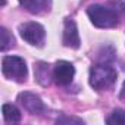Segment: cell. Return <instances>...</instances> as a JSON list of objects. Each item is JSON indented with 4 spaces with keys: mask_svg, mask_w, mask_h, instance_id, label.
<instances>
[{
    "mask_svg": "<svg viewBox=\"0 0 125 125\" xmlns=\"http://www.w3.org/2000/svg\"><path fill=\"white\" fill-rule=\"evenodd\" d=\"M87 15L91 19V22L99 28H112L119 22L118 10L103 5H91L87 9Z\"/></svg>",
    "mask_w": 125,
    "mask_h": 125,
    "instance_id": "1",
    "label": "cell"
},
{
    "mask_svg": "<svg viewBox=\"0 0 125 125\" xmlns=\"http://www.w3.org/2000/svg\"><path fill=\"white\" fill-rule=\"evenodd\" d=\"M116 81V71L109 65H96L90 69V85L94 90L110 88Z\"/></svg>",
    "mask_w": 125,
    "mask_h": 125,
    "instance_id": "2",
    "label": "cell"
},
{
    "mask_svg": "<svg viewBox=\"0 0 125 125\" xmlns=\"http://www.w3.org/2000/svg\"><path fill=\"white\" fill-rule=\"evenodd\" d=\"M2 71L9 80L24 81L27 77V63L19 56H5L2 60Z\"/></svg>",
    "mask_w": 125,
    "mask_h": 125,
    "instance_id": "3",
    "label": "cell"
},
{
    "mask_svg": "<svg viewBox=\"0 0 125 125\" xmlns=\"http://www.w3.org/2000/svg\"><path fill=\"white\" fill-rule=\"evenodd\" d=\"M19 34L31 46H41L46 37V31L38 22H25L19 25Z\"/></svg>",
    "mask_w": 125,
    "mask_h": 125,
    "instance_id": "4",
    "label": "cell"
},
{
    "mask_svg": "<svg viewBox=\"0 0 125 125\" xmlns=\"http://www.w3.org/2000/svg\"><path fill=\"white\" fill-rule=\"evenodd\" d=\"M75 75V68L71 62L66 60H59L53 68V78L57 85H68L72 83Z\"/></svg>",
    "mask_w": 125,
    "mask_h": 125,
    "instance_id": "5",
    "label": "cell"
},
{
    "mask_svg": "<svg viewBox=\"0 0 125 125\" xmlns=\"http://www.w3.org/2000/svg\"><path fill=\"white\" fill-rule=\"evenodd\" d=\"M18 102L24 106V109L27 112H30L31 115H43L46 112V106L43 103V100L30 91H24L18 96Z\"/></svg>",
    "mask_w": 125,
    "mask_h": 125,
    "instance_id": "6",
    "label": "cell"
},
{
    "mask_svg": "<svg viewBox=\"0 0 125 125\" xmlns=\"http://www.w3.org/2000/svg\"><path fill=\"white\" fill-rule=\"evenodd\" d=\"M62 41L66 47L71 49H78L80 47V35H78V30H77V24L72 19H66L65 21V27H63V37Z\"/></svg>",
    "mask_w": 125,
    "mask_h": 125,
    "instance_id": "7",
    "label": "cell"
},
{
    "mask_svg": "<svg viewBox=\"0 0 125 125\" xmlns=\"http://www.w3.org/2000/svg\"><path fill=\"white\" fill-rule=\"evenodd\" d=\"M19 3L30 13L40 15V13H44V12L50 10L52 0H19Z\"/></svg>",
    "mask_w": 125,
    "mask_h": 125,
    "instance_id": "8",
    "label": "cell"
},
{
    "mask_svg": "<svg viewBox=\"0 0 125 125\" xmlns=\"http://www.w3.org/2000/svg\"><path fill=\"white\" fill-rule=\"evenodd\" d=\"M49 66H50V65L43 63V62L35 66V78H37V81H38L41 85H49L50 78H53V71H52Z\"/></svg>",
    "mask_w": 125,
    "mask_h": 125,
    "instance_id": "9",
    "label": "cell"
},
{
    "mask_svg": "<svg viewBox=\"0 0 125 125\" xmlns=\"http://www.w3.org/2000/svg\"><path fill=\"white\" fill-rule=\"evenodd\" d=\"M3 116L8 122H18L21 121V112L16 106L10 104V103H5L3 104Z\"/></svg>",
    "mask_w": 125,
    "mask_h": 125,
    "instance_id": "10",
    "label": "cell"
},
{
    "mask_svg": "<svg viewBox=\"0 0 125 125\" xmlns=\"http://www.w3.org/2000/svg\"><path fill=\"white\" fill-rule=\"evenodd\" d=\"M107 124L112 125H125V110L122 109H115L106 119Z\"/></svg>",
    "mask_w": 125,
    "mask_h": 125,
    "instance_id": "11",
    "label": "cell"
},
{
    "mask_svg": "<svg viewBox=\"0 0 125 125\" xmlns=\"http://www.w3.org/2000/svg\"><path fill=\"white\" fill-rule=\"evenodd\" d=\"M0 34H2V44H0V49H2V52H6L9 47H12L13 46V35L5 28V27H2L0 28Z\"/></svg>",
    "mask_w": 125,
    "mask_h": 125,
    "instance_id": "12",
    "label": "cell"
},
{
    "mask_svg": "<svg viewBox=\"0 0 125 125\" xmlns=\"http://www.w3.org/2000/svg\"><path fill=\"white\" fill-rule=\"evenodd\" d=\"M65 122L84 124V121H83V119H78V118H69V116H63V118H59V119H57V124H65Z\"/></svg>",
    "mask_w": 125,
    "mask_h": 125,
    "instance_id": "13",
    "label": "cell"
},
{
    "mask_svg": "<svg viewBox=\"0 0 125 125\" xmlns=\"http://www.w3.org/2000/svg\"><path fill=\"white\" fill-rule=\"evenodd\" d=\"M119 97H121L122 100H125V81H124V84H122V88H121V93H119Z\"/></svg>",
    "mask_w": 125,
    "mask_h": 125,
    "instance_id": "14",
    "label": "cell"
}]
</instances>
